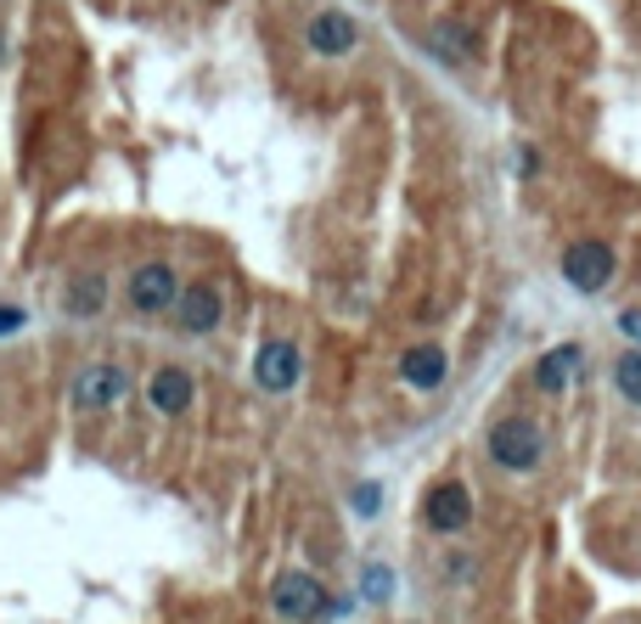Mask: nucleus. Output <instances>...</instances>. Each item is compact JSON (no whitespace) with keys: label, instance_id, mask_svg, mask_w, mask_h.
<instances>
[{"label":"nucleus","instance_id":"obj_1","mask_svg":"<svg viewBox=\"0 0 641 624\" xmlns=\"http://www.w3.org/2000/svg\"><path fill=\"white\" fill-rule=\"evenodd\" d=\"M540 450H546V434H540L534 416H501L496 427H489V456H496L507 472H529L540 461Z\"/></svg>","mask_w":641,"mask_h":624},{"label":"nucleus","instance_id":"obj_2","mask_svg":"<svg viewBox=\"0 0 641 624\" xmlns=\"http://www.w3.org/2000/svg\"><path fill=\"white\" fill-rule=\"evenodd\" d=\"M563 276L579 287V293H603L614 281V248L597 243V236H579V243L563 248Z\"/></svg>","mask_w":641,"mask_h":624},{"label":"nucleus","instance_id":"obj_3","mask_svg":"<svg viewBox=\"0 0 641 624\" xmlns=\"http://www.w3.org/2000/svg\"><path fill=\"white\" fill-rule=\"evenodd\" d=\"M124 394H130V377L119 366H85L74 377V405L79 411H113Z\"/></svg>","mask_w":641,"mask_h":624},{"label":"nucleus","instance_id":"obj_4","mask_svg":"<svg viewBox=\"0 0 641 624\" xmlns=\"http://www.w3.org/2000/svg\"><path fill=\"white\" fill-rule=\"evenodd\" d=\"M299 371H305V355L292 349L287 338H270L259 355H254V382L265 394H287L292 382H299Z\"/></svg>","mask_w":641,"mask_h":624},{"label":"nucleus","instance_id":"obj_5","mask_svg":"<svg viewBox=\"0 0 641 624\" xmlns=\"http://www.w3.org/2000/svg\"><path fill=\"white\" fill-rule=\"evenodd\" d=\"M175 293H180V281H175L169 265H141V270L130 276V304H135L141 315H164V310H175Z\"/></svg>","mask_w":641,"mask_h":624},{"label":"nucleus","instance_id":"obj_6","mask_svg":"<svg viewBox=\"0 0 641 624\" xmlns=\"http://www.w3.org/2000/svg\"><path fill=\"white\" fill-rule=\"evenodd\" d=\"M220 315H225L220 287H209V281H191L186 293H175V321H180V332H214Z\"/></svg>","mask_w":641,"mask_h":624},{"label":"nucleus","instance_id":"obj_7","mask_svg":"<svg viewBox=\"0 0 641 624\" xmlns=\"http://www.w3.org/2000/svg\"><path fill=\"white\" fill-rule=\"evenodd\" d=\"M422 517H428V530L456 535V530H467V523H473V495H467L462 484H439V490H428Z\"/></svg>","mask_w":641,"mask_h":624},{"label":"nucleus","instance_id":"obj_8","mask_svg":"<svg viewBox=\"0 0 641 624\" xmlns=\"http://www.w3.org/2000/svg\"><path fill=\"white\" fill-rule=\"evenodd\" d=\"M270 602H276V613H281V619H321L327 591L310 580V573H281L276 591H270Z\"/></svg>","mask_w":641,"mask_h":624},{"label":"nucleus","instance_id":"obj_9","mask_svg":"<svg viewBox=\"0 0 641 624\" xmlns=\"http://www.w3.org/2000/svg\"><path fill=\"white\" fill-rule=\"evenodd\" d=\"M355 40H361V29H355L350 12H321L310 23V52L316 57H343V52H355Z\"/></svg>","mask_w":641,"mask_h":624},{"label":"nucleus","instance_id":"obj_10","mask_svg":"<svg viewBox=\"0 0 641 624\" xmlns=\"http://www.w3.org/2000/svg\"><path fill=\"white\" fill-rule=\"evenodd\" d=\"M191 371H180V366H164V371H153V382H146V400H153V411L158 416H180L186 405H191Z\"/></svg>","mask_w":641,"mask_h":624},{"label":"nucleus","instance_id":"obj_11","mask_svg":"<svg viewBox=\"0 0 641 624\" xmlns=\"http://www.w3.org/2000/svg\"><path fill=\"white\" fill-rule=\"evenodd\" d=\"M400 377L411 382V389H439V382H445V349H439V344H417V349H406Z\"/></svg>","mask_w":641,"mask_h":624},{"label":"nucleus","instance_id":"obj_12","mask_svg":"<svg viewBox=\"0 0 641 624\" xmlns=\"http://www.w3.org/2000/svg\"><path fill=\"white\" fill-rule=\"evenodd\" d=\"M574 366H579V349H574V344H563V349H552V355H540V366H534V382H540V389H546V394H557L563 382L574 377Z\"/></svg>","mask_w":641,"mask_h":624},{"label":"nucleus","instance_id":"obj_13","mask_svg":"<svg viewBox=\"0 0 641 624\" xmlns=\"http://www.w3.org/2000/svg\"><path fill=\"white\" fill-rule=\"evenodd\" d=\"M102 304H108V281H102V276L68 281V293H63V310H68V315H96Z\"/></svg>","mask_w":641,"mask_h":624},{"label":"nucleus","instance_id":"obj_14","mask_svg":"<svg viewBox=\"0 0 641 624\" xmlns=\"http://www.w3.org/2000/svg\"><path fill=\"white\" fill-rule=\"evenodd\" d=\"M428 40L445 52V63H467V52H473V40L456 29V23H439V29H428Z\"/></svg>","mask_w":641,"mask_h":624},{"label":"nucleus","instance_id":"obj_15","mask_svg":"<svg viewBox=\"0 0 641 624\" xmlns=\"http://www.w3.org/2000/svg\"><path fill=\"white\" fill-rule=\"evenodd\" d=\"M614 382H619V394H625L630 405H641V349L619 355V366H614Z\"/></svg>","mask_w":641,"mask_h":624},{"label":"nucleus","instance_id":"obj_16","mask_svg":"<svg viewBox=\"0 0 641 624\" xmlns=\"http://www.w3.org/2000/svg\"><path fill=\"white\" fill-rule=\"evenodd\" d=\"M361 597H366V602H388V597H394V573H388L383 562H372V568L361 573Z\"/></svg>","mask_w":641,"mask_h":624},{"label":"nucleus","instance_id":"obj_17","mask_svg":"<svg viewBox=\"0 0 641 624\" xmlns=\"http://www.w3.org/2000/svg\"><path fill=\"white\" fill-rule=\"evenodd\" d=\"M377 501H383V484H361V490H355V512H361V517H372Z\"/></svg>","mask_w":641,"mask_h":624},{"label":"nucleus","instance_id":"obj_18","mask_svg":"<svg viewBox=\"0 0 641 624\" xmlns=\"http://www.w3.org/2000/svg\"><path fill=\"white\" fill-rule=\"evenodd\" d=\"M18 326H23V310H12V304H7V310H0V338H12Z\"/></svg>","mask_w":641,"mask_h":624},{"label":"nucleus","instance_id":"obj_19","mask_svg":"<svg viewBox=\"0 0 641 624\" xmlns=\"http://www.w3.org/2000/svg\"><path fill=\"white\" fill-rule=\"evenodd\" d=\"M619 326L630 332V338H641V310H625V315H619Z\"/></svg>","mask_w":641,"mask_h":624}]
</instances>
